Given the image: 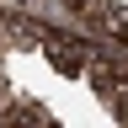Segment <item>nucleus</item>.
<instances>
[{"instance_id":"3","label":"nucleus","mask_w":128,"mask_h":128,"mask_svg":"<svg viewBox=\"0 0 128 128\" xmlns=\"http://www.w3.org/2000/svg\"><path fill=\"white\" fill-rule=\"evenodd\" d=\"M6 128H54V123H48L38 107H27V102H11V107H6Z\"/></svg>"},{"instance_id":"2","label":"nucleus","mask_w":128,"mask_h":128,"mask_svg":"<svg viewBox=\"0 0 128 128\" xmlns=\"http://www.w3.org/2000/svg\"><path fill=\"white\" fill-rule=\"evenodd\" d=\"M86 75H91V86H96V96H102L107 107L118 102V91H128V86H123V75L112 70V64H107L102 54H91V59H86Z\"/></svg>"},{"instance_id":"1","label":"nucleus","mask_w":128,"mask_h":128,"mask_svg":"<svg viewBox=\"0 0 128 128\" xmlns=\"http://www.w3.org/2000/svg\"><path fill=\"white\" fill-rule=\"evenodd\" d=\"M38 43H43V54L54 59L64 75H86V59H91V48H86V43H75L70 32H54V27H43V38H38Z\"/></svg>"}]
</instances>
